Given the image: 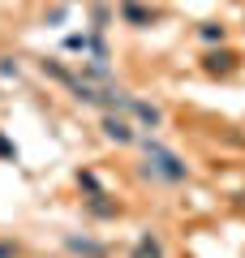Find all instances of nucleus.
I'll list each match as a JSON object with an SVG mask.
<instances>
[{"label":"nucleus","mask_w":245,"mask_h":258,"mask_svg":"<svg viewBox=\"0 0 245 258\" xmlns=\"http://www.w3.org/2000/svg\"><path fill=\"white\" fill-rule=\"evenodd\" d=\"M134 147L142 151V164H138V176H142V181L176 189V185H185V181L194 176L190 164H185V155H181V151H172L159 134H138Z\"/></svg>","instance_id":"nucleus-1"},{"label":"nucleus","mask_w":245,"mask_h":258,"mask_svg":"<svg viewBox=\"0 0 245 258\" xmlns=\"http://www.w3.org/2000/svg\"><path fill=\"white\" fill-rule=\"evenodd\" d=\"M241 52H236V47H207V52H202V60H198V69H202V74H207V78H236V74H241Z\"/></svg>","instance_id":"nucleus-2"},{"label":"nucleus","mask_w":245,"mask_h":258,"mask_svg":"<svg viewBox=\"0 0 245 258\" xmlns=\"http://www.w3.org/2000/svg\"><path fill=\"white\" fill-rule=\"evenodd\" d=\"M116 18L125 22L129 30H151L163 13L155 9V5H146V0H116Z\"/></svg>","instance_id":"nucleus-3"},{"label":"nucleus","mask_w":245,"mask_h":258,"mask_svg":"<svg viewBox=\"0 0 245 258\" xmlns=\"http://www.w3.org/2000/svg\"><path fill=\"white\" fill-rule=\"evenodd\" d=\"M60 249L73 258H112V245L99 237H91V232H65L60 237Z\"/></svg>","instance_id":"nucleus-4"},{"label":"nucleus","mask_w":245,"mask_h":258,"mask_svg":"<svg viewBox=\"0 0 245 258\" xmlns=\"http://www.w3.org/2000/svg\"><path fill=\"white\" fill-rule=\"evenodd\" d=\"M99 129H103V138L116 142V147H134L138 142V125L129 116H116V112H99Z\"/></svg>","instance_id":"nucleus-5"},{"label":"nucleus","mask_w":245,"mask_h":258,"mask_svg":"<svg viewBox=\"0 0 245 258\" xmlns=\"http://www.w3.org/2000/svg\"><path fill=\"white\" fill-rule=\"evenodd\" d=\"M82 215H86V220H99V224H112V220H120V215H125V207H120L116 198L103 189V194L82 198Z\"/></svg>","instance_id":"nucleus-6"},{"label":"nucleus","mask_w":245,"mask_h":258,"mask_svg":"<svg viewBox=\"0 0 245 258\" xmlns=\"http://www.w3.org/2000/svg\"><path fill=\"white\" fill-rule=\"evenodd\" d=\"M129 120H134L138 129H146V134H155V129H163V108H159V103H151V99H134Z\"/></svg>","instance_id":"nucleus-7"},{"label":"nucleus","mask_w":245,"mask_h":258,"mask_svg":"<svg viewBox=\"0 0 245 258\" xmlns=\"http://www.w3.org/2000/svg\"><path fill=\"white\" fill-rule=\"evenodd\" d=\"M78 78L103 91V86H112V82H116V69H112V60H91V56H86V60L78 64Z\"/></svg>","instance_id":"nucleus-8"},{"label":"nucleus","mask_w":245,"mask_h":258,"mask_svg":"<svg viewBox=\"0 0 245 258\" xmlns=\"http://www.w3.org/2000/svg\"><path fill=\"white\" fill-rule=\"evenodd\" d=\"M129 258H168V245H163V237L155 228H142L134 249H129Z\"/></svg>","instance_id":"nucleus-9"},{"label":"nucleus","mask_w":245,"mask_h":258,"mask_svg":"<svg viewBox=\"0 0 245 258\" xmlns=\"http://www.w3.org/2000/svg\"><path fill=\"white\" fill-rule=\"evenodd\" d=\"M39 74H43L47 82H60L65 91H69L73 78H78V64H65V60H39Z\"/></svg>","instance_id":"nucleus-10"},{"label":"nucleus","mask_w":245,"mask_h":258,"mask_svg":"<svg viewBox=\"0 0 245 258\" xmlns=\"http://www.w3.org/2000/svg\"><path fill=\"white\" fill-rule=\"evenodd\" d=\"M194 39H198L202 47H224L228 43V26L224 22H198V26H194Z\"/></svg>","instance_id":"nucleus-11"},{"label":"nucleus","mask_w":245,"mask_h":258,"mask_svg":"<svg viewBox=\"0 0 245 258\" xmlns=\"http://www.w3.org/2000/svg\"><path fill=\"white\" fill-rule=\"evenodd\" d=\"M112 22H116V5L112 0H91V30H108Z\"/></svg>","instance_id":"nucleus-12"},{"label":"nucleus","mask_w":245,"mask_h":258,"mask_svg":"<svg viewBox=\"0 0 245 258\" xmlns=\"http://www.w3.org/2000/svg\"><path fill=\"white\" fill-rule=\"evenodd\" d=\"M73 185H78L82 198H91V194H103V176L95 172V168H78V172H73Z\"/></svg>","instance_id":"nucleus-13"},{"label":"nucleus","mask_w":245,"mask_h":258,"mask_svg":"<svg viewBox=\"0 0 245 258\" xmlns=\"http://www.w3.org/2000/svg\"><path fill=\"white\" fill-rule=\"evenodd\" d=\"M69 99H73V103H82V108H99V86H91V82H82V78H73Z\"/></svg>","instance_id":"nucleus-14"},{"label":"nucleus","mask_w":245,"mask_h":258,"mask_svg":"<svg viewBox=\"0 0 245 258\" xmlns=\"http://www.w3.org/2000/svg\"><path fill=\"white\" fill-rule=\"evenodd\" d=\"M65 52H91V30H73V35H65Z\"/></svg>","instance_id":"nucleus-15"},{"label":"nucleus","mask_w":245,"mask_h":258,"mask_svg":"<svg viewBox=\"0 0 245 258\" xmlns=\"http://www.w3.org/2000/svg\"><path fill=\"white\" fill-rule=\"evenodd\" d=\"M22 78V60L18 56H0V82H18Z\"/></svg>","instance_id":"nucleus-16"},{"label":"nucleus","mask_w":245,"mask_h":258,"mask_svg":"<svg viewBox=\"0 0 245 258\" xmlns=\"http://www.w3.org/2000/svg\"><path fill=\"white\" fill-rule=\"evenodd\" d=\"M0 258H22V245L13 237H0Z\"/></svg>","instance_id":"nucleus-17"},{"label":"nucleus","mask_w":245,"mask_h":258,"mask_svg":"<svg viewBox=\"0 0 245 258\" xmlns=\"http://www.w3.org/2000/svg\"><path fill=\"white\" fill-rule=\"evenodd\" d=\"M65 13H69V5H56V9H47V13H43V22H47V26H60Z\"/></svg>","instance_id":"nucleus-18"},{"label":"nucleus","mask_w":245,"mask_h":258,"mask_svg":"<svg viewBox=\"0 0 245 258\" xmlns=\"http://www.w3.org/2000/svg\"><path fill=\"white\" fill-rule=\"evenodd\" d=\"M0 159H9V164H18V147H13L5 134H0Z\"/></svg>","instance_id":"nucleus-19"},{"label":"nucleus","mask_w":245,"mask_h":258,"mask_svg":"<svg viewBox=\"0 0 245 258\" xmlns=\"http://www.w3.org/2000/svg\"><path fill=\"white\" fill-rule=\"evenodd\" d=\"M65 5H78V0H65Z\"/></svg>","instance_id":"nucleus-20"}]
</instances>
